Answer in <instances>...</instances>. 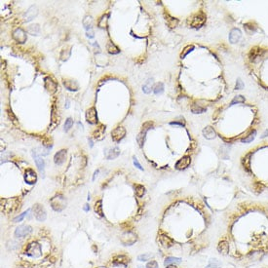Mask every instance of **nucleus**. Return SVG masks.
I'll list each match as a JSON object with an SVG mask.
<instances>
[{"label":"nucleus","mask_w":268,"mask_h":268,"mask_svg":"<svg viewBox=\"0 0 268 268\" xmlns=\"http://www.w3.org/2000/svg\"><path fill=\"white\" fill-rule=\"evenodd\" d=\"M206 19H207L206 14L201 11V12H198L195 15L190 17L187 21V24L190 26L194 27V29H199L206 23Z\"/></svg>","instance_id":"nucleus-1"},{"label":"nucleus","mask_w":268,"mask_h":268,"mask_svg":"<svg viewBox=\"0 0 268 268\" xmlns=\"http://www.w3.org/2000/svg\"><path fill=\"white\" fill-rule=\"evenodd\" d=\"M51 206L53 210L56 212H61L66 207V201L65 198L63 195H57L54 198L51 199Z\"/></svg>","instance_id":"nucleus-2"},{"label":"nucleus","mask_w":268,"mask_h":268,"mask_svg":"<svg viewBox=\"0 0 268 268\" xmlns=\"http://www.w3.org/2000/svg\"><path fill=\"white\" fill-rule=\"evenodd\" d=\"M126 136V130L124 127L118 126L111 132V138L115 142H120Z\"/></svg>","instance_id":"nucleus-3"},{"label":"nucleus","mask_w":268,"mask_h":268,"mask_svg":"<svg viewBox=\"0 0 268 268\" xmlns=\"http://www.w3.org/2000/svg\"><path fill=\"white\" fill-rule=\"evenodd\" d=\"M12 35H13V38L15 39L18 43L23 44L24 42H26V40H27V36H26V31H24L23 29H19V27L13 30Z\"/></svg>","instance_id":"nucleus-4"},{"label":"nucleus","mask_w":268,"mask_h":268,"mask_svg":"<svg viewBox=\"0 0 268 268\" xmlns=\"http://www.w3.org/2000/svg\"><path fill=\"white\" fill-rule=\"evenodd\" d=\"M33 214H34L35 219L39 220V221H44L46 219V211L44 210V208L39 204H35L33 206Z\"/></svg>","instance_id":"nucleus-5"},{"label":"nucleus","mask_w":268,"mask_h":268,"mask_svg":"<svg viewBox=\"0 0 268 268\" xmlns=\"http://www.w3.org/2000/svg\"><path fill=\"white\" fill-rule=\"evenodd\" d=\"M44 87L50 94H53L57 91L58 89V84L56 81H54L51 77L47 76L44 78Z\"/></svg>","instance_id":"nucleus-6"},{"label":"nucleus","mask_w":268,"mask_h":268,"mask_svg":"<svg viewBox=\"0 0 268 268\" xmlns=\"http://www.w3.org/2000/svg\"><path fill=\"white\" fill-rule=\"evenodd\" d=\"M85 117H86V121H87L89 124H96L97 122V114L96 108L90 107L89 109H87Z\"/></svg>","instance_id":"nucleus-7"},{"label":"nucleus","mask_w":268,"mask_h":268,"mask_svg":"<svg viewBox=\"0 0 268 268\" xmlns=\"http://www.w3.org/2000/svg\"><path fill=\"white\" fill-rule=\"evenodd\" d=\"M38 15V9L36 8V6H31L29 7V9L24 15V21L26 23H29V22L32 21L33 19L36 18Z\"/></svg>","instance_id":"nucleus-8"},{"label":"nucleus","mask_w":268,"mask_h":268,"mask_svg":"<svg viewBox=\"0 0 268 268\" xmlns=\"http://www.w3.org/2000/svg\"><path fill=\"white\" fill-rule=\"evenodd\" d=\"M40 246H39L37 243H32V244H30L29 247H27V249L26 251V255H29L30 256H34V258H37V256L40 255Z\"/></svg>","instance_id":"nucleus-9"},{"label":"nucleus","mask_w":268,"mask_h":268,"mask_svg":"<svg viewBox=\"0 0 268 268\" xmlns=\"http://www.w3.org/2000/svg\"><path fill=\"white\" fill-rule=\"evenodd\" d=\"M24 180L29 184H34L37 181V175L32 169H27L24 174Z\"/></svg>","instance_id":"nucleus-10"},{"label":"nucleus","mask_w":268,"mask_h":268,"mask_svg":"<svg viewBox=\"0 0 268 268\" xmlns=\"http://www.w3.org/2000/svg\"><path fill=\"white\" fill-rule=\"evenodd\" d=\"M190 163H191L190 157H189V156H184V157L180 159V160L177 162V164H175V169L180 170H180H184L187 168L189 165H190Z\"/></svg>","instance_id":"nucleus-11"},{"label":"nucleus","mask_w":268,"mask_h":268,"mask_svg":"<svg viewBox=\"0 0 268 268\" xmlns=\"http://www.w3.org/2000/svg\"><path fill=\"white\" fill-rule=\"evenodd\" d=\"M31 231H32V228L30 227V226L23 225V226H19V227L17 228L15 231V235L17 237H24L31 233Z\"/></svg>","instance_id":"nucleus-12"},{"label":"nucleus","mask_w":268,"mask_h":268,"mask_svg":"<svg viewBox=\"0 0 268 268\" xmlns=\"http://www.w3.org/2000/svg\"><path fill=\"white\" fill-rule=\"evenodd\" d=\"M66 158V150L65 149H61L60 151H58L54 156V162L57 165H61L63 162L65 161Z\"/></svg>","instance_id":"nucleus-13"},{"label":"nucleus","mask_w":268,"mask_h":268,"mask_svg":"<svg viewBox=\"0 0 268 268\" xmlns=\"http://www.w3.org/2000/svg\"><path fill=\"white\" fill-rule=\"evenodd\" d=\"M32 156H33V158H34V161H35L36 166H37L38 170L42 173V174H44V169H45V163H44V160L41 158V156H39L37 153H36V151L32 152Z\"/></svg>","instance_id":"nucleus-14"},{"label":"nucleus","mask_w":268,"mask_h":268,"mask_svg":"<svg viewBox=\"0 0 268 268\" xmlns=\"http://www.w3.org/2000/svg\"><path fill=\"white\" fill-rule=\"evenodd\" d=\"M241 36H242V33H241V31H240V29H233L229 33V41L232 44H235L240 40Z\"/></svg>","instance_id":"nucleus-15"},{"label":"nucleus","mask_w":268,"mask_h":268,"mask_svg":"<svg viewBox=\"0 0 268 268\" xmlns=\"http://www.w3.org/2000/svg\"><path fill=\"white\" fill-rule=\"evenodd\" d=\"M120 155V149L118 147H113V148L105 150V157L108 160H112V159L117 158Z\"/></svg>","instance_id":"nucleus-16"},{"label":"nucleus","mask_w":268,"mask_h":268,"mask_svg":"<svg viewBox=\"0 0 268 268\" xmlns=\"http://www.w3.org/2000/svg\"><path fill=\"white\" fill-rule=\"evenodd\" d=\"M262 54H263V50L258 48V47H253V48L251 49V51L249 53V58L250 60L255 61V58H260Z\"/></svg>","instance_id":"nucleus-17"},{"label":"nucleus","mask_w":268,"mask_h":268,"mask_svg":"<svg viewBox=\"0 0 268 268\" xmlns=\"http://www.w3.org/2000/svg\"><path fill=\"white\" fill-rule=\"evenodd\" d=\"M203 136H204V138L207 139H213L216 138V131L214 130V128H212L211 126H208L203 130Z\"/></svg>","instance_id":"nucleus-18"},{"label":"nucleus","mask_w":268,"mask_h":268,"mask_svg":"<svg viewBox=\"0 0 268 268\" xmlns=\"http://www.w3.org/2000/svg\"><path fill=\"white\" fill-rule=\"evenodd\" d=\"M132 235V233H128L125 236H123L121 238V242L122 244H124L125 246H131L133 245L134 243L136 241V237L135 235H133L132 237H130Z\"/></svg>","instance_id":"nucleus-19"},{"label":"nucleus","mask_w":268,"mask_h":268,"mask_svg":"<svg viewBox=\"0 0 268 268\" xmlns=\"http://www.w3.org/2000/svg\"><path fill=\"white\" fill-rule=\"evenodd\" d=\"M104 132H105V126L102 125V126H100L94 132V134H93L94 139H97V141H102V139H104Z\"/></svg>","instance_id":"nucleus-20"},{"label":"nucleus","mask_w":268,"mask_h":268,"mask_svg":"<svg viewBox=\"0 0 268 268\" xmlns=\"http://www.w3.org/2000/svg\"><path fill=\"white\" fill-rule=\"evenodd\" d=\"M63 86L69 91H77L78 88H79V86H78V84L74 80H68V79L63 80Z\"/></svg>","instance_id":"nucleus-21"},{"label":"nucleus","mask_w":268,"mask_h":268,"mask_svg":"<svg viewBox=\"0 0 268 268\" xmlns=\"http://www.w3.org/2000/svg\"><path fill=\"white\" fill-rule=\"evenodd\" d=\"M217 250L222 255H226L229 251V245L226 241H220L219 243V246H217Z\"/></svg>","instance_id":"nucleus-22"},{"label":"nucleus","mask_w":268,"mask_h":268,"mask_svg":"<svg viewBox=\"0 0 268 268\" xmlns=\"http://www.w3.org/2000/svg\"><path fill=\"white\" fill-rule=\"evenodd\" d=\"M71 46H68L65 47V48L63 49V51L61 53V60L63 61H68L69 57H70V54H71Z\"/></svg>","instance_id":"nucleus-23"},{"label":"nucleus","mask_w":268,"mask_h":268,"mask_svg":"<svg viewBox=\"0 0 268 268\" xmlns=\"http://www.w3.org/2000/svg\"><path fill=\"white\" fill-rule=\"evenodd\" d=\"M83 26H84L85 29L89 31V30H92V27H93V19H92L91 16H85L84 19H83Z\"/></svg>","instance_id":"nucleus-24"},{"label":"nucleus","mask_w":268,"mask_h":268,"mask_svg":"<svg viewBox=\"0 0 268 268\" xmlns=\"http://www.w3.org/2000/svg\"><path fill=\"white\" fill-rule=\"evenodd\" d=\"M255 136H256V131L255 130H252L247 136H245V138H243L241 139V141L244 142V143H249V142L253 141V139H255Z\"/></svg>","instance_id":"nucleus-25"},{"label":"nucleus","mask_w":268,"mask_h":268,"mask_svg":"<svg viewBox=\"0 0 268 268\" xmlns=\"http://www.w3.org/2000/svg\"><path fill=\"white\" fill-rule=\"evenodd\" d=\"M27 32L31 35H38L39 32H40V26H39L38 24H30V26L27 27Z\"/></svg>","instance_id":"nucleus-26"},{"label":"nucleus","mask_w":268,"mask_h":268,"mask_svg":"<svg viewBox=\"0 0 268 268\" xmlns=\"http://www.w3.org/2000/svg\"><path fill=\"white\" fill-rule=\"evenodd\" d=\"M153 88H154L153 87V79L152 78H150V79H148L146 81L145 84L142 86V91H143L145 94H149Z\"/></svg>","instance_id":"nucleus-27"},{"label":"nucleus","mask_w":268,"mask_h":268,"mask_svg":"<svg viewBox=\"0 0 268 268\" xmlns=\"http://www.w3.org/2000/svg\"><path fill=\"white\" fill-rule=\"evenodd\" d=\"M166 23L168 24V26L170 29H174V27L178 26V19H175V18H173V17H170V16H167L166 18Z\"/></svg>","instance_id":"nucleus-28"},{"label":"nucleus","mask_w":268,"mask_h":268,"mask_svg":"<svg viewBox=\"0 0 268 268\" xmlns=\"http://www.w3.org/2000/svg\"><path fill=\"white\" fill-rule=\"evenodd\" d=\"M107 52L109 53V54H112V55H116V54H118V53L120 52V50H119L118 47H117L115 44L112 43V42H108L107 43Z\"/></svg>","instance_id":"nucleus-29"},{"label":"nucleus","mask_w":268,"mask_h":268,"mask_svg":"<svg viewBox=\"0 0 268 268\" xmlns=\"http://www.w3.org/2000/svg\"><path fill=\"white\" fill-rule=\"evenodd\" d=\"M159 242L161 243L164 247H170L172 245V240L166 235H160L159 236Z\"/></svg>","instance_id":"nucleus-30"},{"label":"nucleus","mask_w":268,"mask_h":268,"mask_svg":"<svg viewBox=\"0 0 268 268\" xmlns=\"http://www.w3.org/2000/svg\"><path fill=\"white\" fill-rule=\"evenodd\" d=\"M180 261H181V259L178 258H172V256H169V258H167L165 259L164 264H165V266H169V265H171V264L180 263Z\"/></svg>","instance_id":"nucleus-31"},{"label":"nucleus","mask_w":268,"mask_h":268,"mask_svg":"<svg viewBox=\"0 0 268 268\" xmlns=\"http://www.w3.org/2000/svg\"><path fill=\"white\" fill-rule=\"evenodd\" d=\"M244 27L248 33H255L256 31V29H258L256 26L253 23H246L244 24Z\"/></svg>","instance_id":"nucleus-32"},{"label":"nucleus","mask_w":268,"mask_h":268,"mask_svg":"<svg viewBox=\"0 0 268 268\" xmlns=\"http://www.w3.org/2000/svg\"><path fill=\"white\" fill-rule=\"evenodd\" d=\"M206 110H207V108H206V107H201V105H198V104H193L191 107V111L193 113H195V114L204 113Z\"/></svg>","instance_id":"nucleus-33"},{"label":"nucleus","mask_w":268,"mask_h":268,"mask_svg":"<svg viewBox=\"0 0 268 268\" xmlns=\"http://www.w3.org/2000/svg\"><path fill=\"white\" fill-rule=\"evenodd\" d=\"M129 260H130V258H127L126 255H118L114 258V261L115 262H117V263H119V264H124V265L129 263Z\"/></svg>","instance_id":"nucleus-34"},{"label":"nucleus","mask_w":268,"mask_h":268,"mask_svg":"<svg viewBox=\"0 0 268 268\" xmlns=\"http://www.w3.org/2000/svg\"><path fill=\"white\" fill-rule=\"evenodd\" d=\"M95 212H96V213L100 216H104V214H102V200L97 201L96 204H95Z\"/></svg>","instance_id":"nucleus-35"},{"label":"nucleus","mask_w":268,"mask_h":268,"mask_svg":"<svg viewBox=\"0 0 268 268\" xmlns=\"http://www.w3.org/2000/svg\"><path fill=\"white\" fill-rule=\"evenodd\" d=\"M107 23H108V15H104L102 18L100 19L99 21V26L100 29H105L107 26Z\"/></svg>","instance_id":"nucleus-36"},{"label":"nucleus","mask_w":268,"mask_h":268,"mask_svg":"<svg viewBox=\"0 0 268 268\" xmlns=\"http://www.w3.org/2000/svg\"><path fill=\"white\" fill-rule=\"evenodd\" d=\"M136 195L138 197H142L145 193V187L143 185H141V184H138L136 186Z\"/></svg>","instance_id":"nucleus-37"},{"label":"nucleus","mask_w":268,"mask_h":268,"mask_svg":"<svg viewBox=\"0 0 268 268\" xmlns=\"http://www.w3.org/2000/svg\"><path fill=\"white\" fill-rule=\"evenodd\" d=\"M153 91H154V94L155 95L162 94L164 92V84H163V83H161V82L157 83V84L154 86V88H153Z\"/></svg>","instance_id":"nucleus-38"},{"label":"nucleus","mask_w":268,"mask_h":268,"mask_svg":"<svg viewBox=\"0 0 268 268\" xmlns=\"http://www.w3.org/2000/svg\"><path fill=\"white\" fill-rule=\"evenodd\" d=\"M145 136H146V133L141 131V133L139 134L138 138H136V141H138L139 146H141V147L143 145V143H144V141H145Z\"/></svg>","instance_id":"nucleus-39"},{"label":"nucleus","mask_w":268,"mask_h":268,"mask_svg":"<svg viewBox=\"0 0 268 268\" xmlns=\"http://www.w3.org/2000/svg\"><path fill=\"white\" fill-rule=\"evenodd\" d=\"M72 126H73V120L69 117V118L66 119L65 122V126H63V130H65V132H68V131L71 129Z\"/></svg>","instance_id":"nucleus-40"},{"label":"nucleus","mask_w":268,"mask_h":268,"mask_svg":"<svg viewBox=\"0 0 268 268\" xmlns=\"http://www.w3.org/2000/svg\"><path fill=\"white\" fill-rule=\"evenodd\" d=\"M152 128H153V122L147 121L145 123H143V125H142V128H141V131H142V132L147 133L150 129H152Z\"/></svg>","instance_id":"nucleus-41"},{"label":"nucleus","mask_w":268,"mask_h":268,"mask_svg":"<svg viewBox=\"0 0 268 268\" xmlns=\"http://www.w3.org/2000/svg\"><path fill=\"white\" fill-rule=\"evenodd\" d=\"M193 49H194V46H193V45H188V46H186L185 48L183 49V51H182V53H181L180 57H181V58H184L185 56H187V55L189 54V53H190Z\"/></svg>","instance_id":"nucleus-42"},{"label":"nucleus","mask_w":268,"mask_h":268,"mask_svg":"<svg viewBox=\"0 0 268 268\" xmlns=\"http://www.w3.org/2000/svg\"><path fill=\"white\" fill-rule=\"evenodd\" d=\"M220 265V262L216 259H211L210 263L208 264V266L206 268H219Z\"/></svg>","instance_id":"nucleus-43"},{"label":"nucleus","mask_w":268,"mask_h":268,"mask_svg":"<svg viewBox=\"0 0 268 268\" xmlns=\"http://www.w3.org/2000/svg\"><path fill=\"white\" fill-rule=\"evenodd\" d=\"M245 102V97L243 96H236L231 102V104H240V102Z\"/></svg>","instance_id":"nucleus-44"},{"label":"nucleus","mask_w":268,"mask_h":268,"mask_svg":"<svg viewBox=\"0 0 268 268\" xmlns=\"http://www.w3.org/2000/svg\"><path fill=\"white\" fill-rule=\"evenodd\" d=\"M151 255L150 253H144V255H139L138 256V259L139 261H146V260H148V259L151 258Z\"/></svg>","instance_id":"nucleus-45"},{"label":"nucleus","mask_w":268,"mask_h":268,"mask_svg":"<svg viewBox=\"0 0 268 268\" xmlns=\"http://www.w3.org/2000/svg\"><path fill=\"white\" fill-rule=\"evenodd\" d=\"M29 211H30V210H27L26 212H24V213H23V214H19V216H17L16 219H14V222H19V221H22V220L24 219V217L26 216L27 213H29Z\"/></svg>","instance_id":"nucleus-46"},{"label":"nucleus","mask_w":268,"mask_h":268,"mask_svg":"<svg viewBox=\"0 0 268 268\" xmlns=\"http://www.w3.org/2000/svg\"><path fill=\"white\" fill-rule=\"evenodd\" d=\"M146 268H158V263L154 260H151L146 265Z\"/></svg>","instance_id":"nucleus-47"},{"label":"nucleus","mask_w":268,"mask_h":268,"mask_svg":"<svg viewBox=\"0 0 268 268\" xmlns=\"http://www.w3.org/2000/svg\"><path fill=\"white\" fill-rule=\"evenodd\" d=\"M133 159H134V165H135V166H136V168H138V169H139V170H141V171H143V168H142V167H141V165L139 163L138 159H136V157H134Z\"/></svg>","instance_id":"nucleus-48"},{"label":"nucleus","mask_w":268,"mask_h":268,"mask_svg":"<svg viewBox=\"0 0 268 268\" xmlns=\"http://www.w3.org/2000/svg\"><path fill=\"white\" fill-rule=\"evenodd\" d=\"M244 87V83H243V81L241 79H238L236 82V89H243Z\"/></svg>","instance_id":"nucleus-49"},{"label":"nucleus","mask_w":268,"mask_h":268,"mask_svg":"<svg viewBox=\"0 0 268 268\" xmlns=\"http://www.w3.org/2000/svg\"><path fill=\"white\" fill-rule=\"evenodd\" d=\"M86 36H87L88 38H94V36H95L94 31L93 30H89V31L86 32Z\"/></svg>","instance_id":"nucleus-50"},{"label":"nucleus","mask_w":268,"mask_h":268,"mask_svg":"<svg viewBox=\"0 0 268 268\" xmlns=\"http://www.w3.org/2000/svg\"><path fill=\"white\" fill-rule=\"evenodd\" d=\"M171 125H180V126H184V122L174 121V122H171Z\"/></svg>","instance_id":"nucleus-51"},{"label":"nucleus","mask_w":268,"mask_h":268,"mask_svg":"<svg viewBox=\"0 0 268 268\" xmlns=\"http://www.w3.org/2000/svg\"><path fill=\"white\" fill-rule=\"evenodd\" d=\"M84 210H85V211H88V210H89V207H88V205H85V207H84Z\"/></svg>","instance_id":"nucleus-52"}]
</instances>
